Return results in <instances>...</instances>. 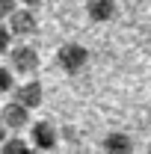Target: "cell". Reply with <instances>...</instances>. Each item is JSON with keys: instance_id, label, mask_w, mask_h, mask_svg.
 Returning a JSON list of instances; mask_svg holds the SVG:
<instances>
[{"instance_id": "7", "label": "cell", "mask_w": 151, "mask_h": 154, "mask_svg": "<svg viewBox=\"0 0 151 154\" xmlns=\"http://www.w3.org/2000/svg\"><path fill=\"white\" fill-rule=\"evenodd\" d=\"M101 151L104 154H133L136 145H133L131 134H125V131H110V134L101 139Z\"/></svg>"}, {"instance_id": "10", "label": "cell", "mask_w": 151, "mask_h": 154, "mask_svg": "<svg viewBox=\"0 0 151 154\" xmlns=\"http://www.w3.org/2000/svg\"><path fill=\"white\" fill-rule=\"evenodd\" d=\"M12 89H15V74H12L6 65H0V98L9 95Z\"/></svg>"}, {"instance_id": "2", "label": "cell", "mask_w": 151, "mask_h": 154, "mask_svg": "<svg viewBox=\"0 0 151 154\" xmlns=\"http://www.w3.org/2000/svg\"><path fill=\"white\" fill-rule=\"evenodd\" d=\"M57 65L65 74H80V71L89 65V51H86L80 42H65L57 51Z\"/></svg>"}, {"instance_id": "11", "label": "cell", "mask_w": 151, "mask_h": 154, "mask_svg": "<svg viewBox=\"0 0 151 154\" xmlns=\"http://www.w3.org/2000/svg\"><path fill=\"white\" fill-rule=\"evenodd\" d=\"M12 48V36L6 30V24H0V57H6V51Z\"/></svg>"}, {"instance_id": "12", "label": "cell", "mask_w": 151, "mask_h": 154, "mask_svg": "<svg viewBox=\"0 0 151 154\" xmlns=\"http://www.w3.org/2000/svg\"><path fill=\"white\" fill-rule=\"evenodd\" d=\"M15 9H18V3H15V0H0V24L9 18Z\"/></svg>"}, {"instance_id": "4", "label": "cell", "mask_w": 151, "mask_h": 154, "mask_svg": "<svg viewBox=\"0 0 151 154\" xmlns=\"http://www.w3.org/2000/svg\"><path fill=\"white\" fill-rule=\"evenodd\" d=\"M12 101L33 113V110L42 107V101H45V86L39 83L36 77H27L24 83H15V89H12Z\"/></svg>"}, {"instance_id": "5", "label": "cell", "mask_w": 151, "mask_h": 154, "mask_svg": "<svg viewBox=\"0 0 151 154\" xmlns=\"http://www.w3.org/2000/svg\"><path fill=\"white\" fill-rule=\"evenodd\" d=\"M30 148H36L39 154H48V151H54L57 148V142H59V134H57V128L51 125V122H30Z\"/></svg>"}, {"instance_id": "14", "label": "cell", "mask_w": 151, "mask_h": 154, "mask_svg": "<svg viewBox=\"0 0 151 154\" xmlns=\"http://www.w3.org/2000/svg\"><path fill=\"white\" fill-rule=\"evenodd\" d=\"M6 136H9V134H6V131H3V125H0V142H3V139H6Z\"/></svg>"}, {"instance_id": "9", "label": "cell", "mask_w": 151, "mask_h": 154, "mask_svg": "<svg viewBox=\"0 0 151 154\" xmlns=\"http://www.w3.org/2000/svg\"><path fill=\"white\" fill-rule=\"evenodd\" d=\"M0 154H33V148L24 136H6L0 142Z\"/></svg>"}, {"instance_id": "1", "label": "cell", "mask_w": 151, "mask_h": 154, "mask_svg": "<svg viewBox=\"0 0 151 154\" xmlns=\"http://www.w3.org/2000/svg\"><path fill=\"white\" fill-rule=\"evenodd\" d=\"M9 71L18 77H36V71L42 68V57H39V51L30 45V42H18V45H12L9 51Z\"/></svg>"}, {"instance_id": "3", "label": "cell", "mask_w": 151, "mask_h": 154, "mask_svg": "<svg viewBox=\"0 0 151 154\" xmlns=\"http://www.w3.org/2000/svg\"><path fill=\"white\" fill-rule=\"evenodd\" d=\"M3 24H6L9 36H12V38H21V42H27L30 36H36V30H39L36 12H33V9H21V6L3 21Z\"/></svg>"}, {"instance_id": "13", "label": "cell", "mask_w": 151, "mask_h": 154, "mask_svg": "<svg viewBox=\"0 0 151 154\" xmlns=\"http://www.w3.org/2000/svg\"><path fill=\"white\" fill-rule=\"evenodd\" d=\"M15 3H18L21 9H33V12H36V9L45 3V0H15Z\"/></svg>"}, {"instance_id": "8", "label": "cell", "mask_w": 151, "mask_h": 154, "mask_svg": "<svg viewBox=\"0 0 151 154\" xmlns=\"http://www.w3.org/2000/svg\"><path fill=\"white\" fill-rule=\"evenodd\" d=\"M116 12H119L116 0H86V15H89V21H95V24L113 21Z\"/></svg>"}, {"instance_id": "6", "label": "cell", "mask_w": 151, "mask_h": 154, "mask_svg": "<svg viewBox=\"0 0 151 154\" xmlns=\"http://www.w3.org/2000/svg\"><path fill=\"white\" fill-rule=\"evenodd\" d=\"M0 125H3V131L9 136H18L21 131L30 128V110H24L21 104L9 101V104H3V110H0Z\"/></svg>"}]
</instances>
